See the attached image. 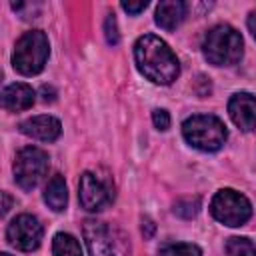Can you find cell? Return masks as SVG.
<instances>
[{"label": "cell", "instance_id": "5b68a950", "mask_svg": "<svg viewBox=\"0 0 256 256\" xmlns=\"http://www.w3.org/2000/svg\"><path fill=\"white\" fill-rule=\"evenodd\" d=\"M82 234L90 256H128L130 252L124 234L104 222L86 220Z\"/></svg>", "mask_w": 256, "mask_h": 256}, {"label": "cell", "instance_id": "52a82bcc", "mask_svg": "<svg viewBox=\"0 0 256 256\" xmlns=\"http://www.w3.org/2000/svg\"><path fill=\"white\" fill-rule=\"evenodd\" d=\"M48 172V154L36 146H26L16 154L14 178L20 188L32 190Z\"/></svg>", "mask_w": 256, "mask_h": 256}, {"label": "cell", "instance_id": "d6986e66", "mask_svg": "<svg viewBox=\"0 0 256 256\" xmlns=\"http://www.w3.org/2000/svg\"><path fill=\"white\" fill-rule=\"evenodd\" d=\"M104 34H106V42L110 46H116L120 42V34H118V24H116V18L114 14H108L106 22H104Z\"/></svg>", "mask_w": 256, "mask_h": 256}, {"label": "cell", "instance_id": "9c48e42d", "mask_svg": "<svg viewBox=\"0 0 256 256\" xmlns=\"http://www.w3.org/2000/svg\"><path fill=\"white\" fill-rule=\"evenodd\" d=\"M78 188H80V192H78L80 204L88 212L104 210L114 198L112 186L104 178L96 176L94 172H84L80 176V186Z\"/></svg>", "mask_w": 256, "mask_h": 256}, {"label": "cell", "instance_id": "d4e9b609", "mask_svg": "<svg viewBox=\"0 0 256 256\" xmlns=\"http://www.w3.org/2000/svg\"><path fill=\"white\" fill-rule=\"evenodd\" d=\"M2 198H4V206H2V214H6V212L10 210V196H8L6 192H4V194H2Z\"/></svg>", "mask_w": 256, "mask_h": 256}, {"label": "cell", "instance_id": "9a60e30c", "mask_svg": "<svg viewBox=\"0 0 256 256\" xmlns=\"http://www.w3.org/2000/svg\"><path fill=\"white\" fill-rule=\"evenodd\" d=\"M52 254L54 256H84L78 240L72 234L58 232L52 240Z\"/></svg>", "mask_w": 256, "mask_h": 256}, {"label": "cell", "instance_id": "8992f818", "mask_svg": "<svg viewBox=\"0 0 256 256\" xmlns=\"http://www.w3.org/2000/svg\"><path fill=\"white\" fill-rule=\"evenodd\" d=\"M210 212L220 224L242 226L252 216V204L244 194L224 188L214 194V198L210 202Z\"/></svg>", "mask_w": 256, "mask_h": 256}, {"label": "cell", "instance_id": "7c38bea8", "mask_svg": "<svg viewBox=\"0 0 256 256\" xmlns=\"http://www.w3.org/2000/svg\"><path fill=\"white\" fill-rule=\"evenodd\" d=\"M34 90L32 86L24 84V82H14V84H8L2 92V106L10 112H20V110H26L34 104Z\"/></svg>", "mask_w": 256, "mask_h": 256}, {"label": "cell", "instance_id": "cb8c5ba5", "mask_svg": "<svg viewBox=\"0 0 256 256\" xmlns=\"http://www.w3.org/2000/svg\"><path fill=\"white\" fill-rule=\"evenodd\" d=\"M142 226H146V230H142V234H144L146 238H150V236H152V232H154V224H152V220H148V218H146V220L142 222Z\"/></svg>", "mask_w": 256, "mask_h": 256}, {"label": "cell", "instance_id": "484cf974", "mask_svg": "<svg viewBox=\"0 0 256 256\" xmlns=\"http://www.w3.org/2000/svg\"><path fill=\"white\" fill-rule=\"evenodd\" d=\"M0 256H10V254H6V252H4V254H0Z\"/></svg>", "mask_w": 256, "mask_h": 256}, {"label": "cell", "instance_id": "44dd1931", "mask_svg": "<svg viewBox=\"0 0 256 256\" xmlns=\"http://www.w3.org/2000/svg\"><path fill=\"white\" fill-rule=\"evenodd\" d=\"M146 6H148L146 0H140V2H122V8H124L128 14H140Z\"/></svg>", "mask_w": 256, "mask_h": 256}, {"label": "cell", "instance_id": "277c9868", "mask_svg": "<svg viewBox=\"0 0 256 256\" xmlns=\"http://www.w3.org/2000/svg\"><path fill=\"white\" fill-rule=\"evenodd\" d=\"M48 52L50 46L46 34L42 30H30L18 38L12 54V66L24 76H34L44 70Z\"/></svg>", "mask_w": 256, "mask_h": 256}, {"label": "cell", "instance_id": "30bf717a", "mask_svg": "<svg viewBox=\"0 0 256 256\" xmlns=\"http://www.w3.org/2000/svg\"><path fill=\"white\" fill-rule=\"evenodd\" d=\"M228 114L240 130H256V96L248 92H236L228 102Z\"/></svg>", "mask_w": 256, "mask_h": 256}, {"label": "cell", "instance_id": "ac0fdd59", "mask_svg": "<svg viewBox=\"0 0 256 256\" xmlns=\"http://www.w3.org/2000/svg\"><path fill=\"white\" fill-rule=\"evenodd\" d=\"M198 210H200V198H180L176 204H174V212L178 214V216H182V218H194L196 214H198Z\"/></svg>", "mask_w": 256, "mask_h": 256}, {"label": "cell", "instance_id": "ba28073f", "mask_svg": "<svg viewBox=\"0 0 256 256\" xmlns=\"http://www.w3.org/2000/svg\"><path fill=\"white\" fill-rule=\"evenodd\" d=\"M42 224L36 216L32 214H20L16 216L8 228H6V238L8 242L18 248V250H24V252H30V250H36L42 242Z\"/></svg>", "mask_w": 256, "mask_h": 256}, {"label": "cell", "instance_id": "2e32d148", "mask_svg": "<svg viewBox=\"0 0 256 256\" xmlns=\"http://www.w3.org/2000/svg\"><path fill=\"white\" fill-rule=\"evenodd\" d=\"M226 256H256V246L252 240L242 238V236H232L226 240Z\"/></svg>", "mask_w": 256, "mask_h": 256}, {"label": "cell", "instance_id": "4fadbf2b", "mask_svg": "<svg viewBox=\"0 0 256 256\" xmlns=\"http://www.w3.org/2000/svg\"><path fill=\"white\" fill-rule=\"evenodd\" d=\"M186 16V4L182 0H164L156 6V24L164 30H174Z\"/></svg>", "mask_w": 256, "mask_h": 256}, {"label": "cell", "instance_id": "5bb4252c", "mask_svg": "<svg viewBox=\"0 0 256 256\" xmlns=\"http://www.w3.org/2000/svg\"><path fill=\"white\" fill-rule=\"evenodd\" d=\"M44 202L54 210V212H62L66 208L68 202V192H66V182L62 178V174H54L46 188H44Z\"/></svg>", "mask_w": 256, "mask_h": 256}, {"label": "cell", "instance_id": "7402d4cb", "mask_svg": "<svg viewBox=\"0 0 256 256\" xmlns=\"http://www.w3.org/2000/svg\"><path fill=\"white\" fill-rule=\"evenodd\" d=\"M42 100L44 102H52L54 98H56V92H54V88L52 86H42Z\"/></svg>", "mask_w": 256, "mask_h": 256}, {"label": "cell", "instance_id": "8fae6325", "mask_svg": "<svg viewBox=\"0 0 256 256\" xmlns=\"http://www.w3.org/2000/svg\"><path fill=\"white\" fill-rule=\"evenodd\" d=\"M20 132L34 138V140H42V142H54L60 132H62V126L60 122L54 118V116H32L24 122H20Z\"/></svg>", "mask_w": 256, "mask_h": 256}, {"label": "cell", "instance_id": "ffe728a7", "mask_svg": "<svg viewBox=\"0 0 256 256\" xmlns=\"http://www.w3.org/2000/svg\"><path fill=\"white\" fill-rule=\"evenodd\" d=\"M152 122H154V126H156L158 130H168V128H170V116H168V112L162 110V108H156V110L152 112Z\"/></svg>", "mask_w": 256, "mask_h": 256}, {"label": "cell", "instance_id": "3957f363", "mask_svg": "<svg viewBox=\"0 0 256 256\" xmlns=\"http://www.w3.org/2000/svg\"><path fill=\"white\" fill-rule=\"evenodd\" d=\"M182 134L186 142L202 152H216L224 146L228 130L224 122L212 114H196L184 120Z\"/></svg>", "mask_w": 256, "mask_h": 256}, {"label": "cell", "instance_id": "603a6c76", "mask_svg": "<svg viewBox=\"0 0 256 256\" xmlns=\"http://www.w3.org/2000/svg\"><path fill=\"white\" fill-rule=\"evenodd\" d=\"M248 30L252 32V36L256 38V10H252L248 14Z\"/></svg>", "mask_w": 256, "mask_h": 256}, {"label": "cell", "instance_id": "7a4b0ae2", "mask_svg": "<svg viewBox=\"0 0 256 256\" xmlns=\"http://www.w3.org/2000/svg\"><path fill=\"white\" fill-rule=\"evenodd\" d=\"M242 36L230 24L210 28L202 42L204 58L214 66H232L242 58Z\"/></svg>", "mask_w": 256, "mask_h": 256}, {"label": "cell", "instance_id": "e0dca14e", "mask_svg": "<svg viewBox=\"0 0 256 256\" xmlns=\"http://www.w3.org/2000/svg\"><path fill=\"white\" fill-rule=\"evenodd\" d=\"M158 256H202V250L196 244L178 242V244H166L164 248H160Z\"/></svg>", "mask_w": 256, "mask_h": 256}, {"label": "cell", "instance_id": "6da1fadb", "mask_svg": "<svg viewBox=\"0 0 256 256\" xmlns=\"http://www.w3.org/2000/svg\"><path fill=\"white\" fill-rule=\"evenodd\" d=\"M134 58L138 70L156 84H172L180 74L176 54L162 38L154 34H144L136 40Z\"/></svg>", "mask_w": 256, "mask_h": 256}]
</instances>
